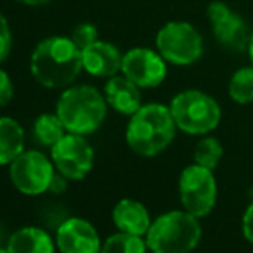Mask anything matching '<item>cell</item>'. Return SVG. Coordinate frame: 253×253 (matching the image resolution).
<instances>
[{"label": "cell", "instance_id": "obj_12", "mask_svg": "<svg viewBox=\"0 0 253 253\" xmlns=\"http://www.w3.org/2000/svg\"><path fill=\"white\" fill-rule=\"evenodd\" d=\"M102 243L93 224L81 217H69L57 227L55 245L60 253H100Z\"/></svg>", "mask_w": 253, "mask_h": 253}, {"label": "cell", "instance_id": "obj_7", "mask_svg": "<svg viewBox=\"0 0 253 253\" xmlns=\"http://www.w3.org/2000/svg\"><path fill=\"white\" fill-rule=\"evenodd\" d=\"M55 172L52 159L38 150H24L9 164L10 183L28 197H38L48 191Z\"/></svg>", "mask_w": 253, "mask_h": 253}, {"label": "cell", "instance_id": "obj_2", "mask_svg": "<svg viewBox=\"0 0 253 253\" xmlns=\"http://www.w3.org/2000/svg\"><path fill=\"white\" fill-rule=\"evenodd\" d=\"M176 129L169 107L147 103L131 116L126 127V141L138 155L155 157L172 143Z\"/></svg>", "mask_w": 253, "mask_h": 253}, {"label": "cell", "instance_id": "obj_8", "mask_svg": "<svg viewBox=\"0 0 253 253\" xmlns=\"http://www.w3.org/2000/svg\"><path fill=\"white\" fill-rule=\"evenodd\" d=\"M179 198L184 210L198 219L212 212L217 200V183L212 170L198 164L186 167L179 176Z\"/></svg>", "mask_w": 253, "mask_h": 253}, {"label": "cell", "instance_id": "obj_16", "mask_svg": "<svg viewBox=\"0 0 253 253\" xmlns=\"http://www.w3.org/2000/svg\"><path fill=\"white\" fill-rule=\"evenodd\" d=\"M5 250L9 253H55L57 245L45 229L24 226L10 234Z\"/></svg>", "mask_w": 253, "mask_h": 253}, {"label": "cell", "instance_id": "obj_30", "mask_svg": "<svg viewBox=\"0 0 253 253\" xmlns=\"http://www.w3.org/2000/svg\"><path fill=\"white\" fill-rule=\"evenodd\" d=\"M0 240H2V234H0Z\"/></svg>", "mask_w": 253, "mask_h": 253}, {"label": "cell", "instance_id": "obj_3", "mask_svg": "<svg viewBox=\"0 0 253 253\" xmlns=\"http://www.w3.org/2000/svg\"><path fill=\"white\" fill-rule=\"evenodd\" d=\"M55 114L67 133L86 136L95 133L105 121L107 100L93 86H73L60 95Z\"/></svg>", "mask_w": 253, "mask_h": 253}, {"label": "cell", "instance_id": "obj_13", "mask_svg": "<svg viewBox=\"0 0 253 253\" xmlns=\"http://www.w3.org/2000/svg\"><path fill=\"white\" fill-rule=\"evenodd\" d=\"M83 69L97 78H112L123 69V55L112 43L97 40L83 50Z\"/></svg>", "mask_w": 253, "mask_h": 253}, {"label": "cell", "instance_id": "obj_22", "mask_svg": "<svg viewBox=\"0 0 253 253\" xmlns=\"http://www.w3.org/2000/svg\"><path fill=\"white\" fill-rule=\"evenodd\" d=\"M71 40H73L74 45L83 52L84 48H88L90 45H93L95 42L98 40V31L93 24H88V23L80 24V26L74 28L73 35H71Z\"/></svg>", "mask_w": 253, "mask_h": 253}, {"label": "cell", "instance_id": "obj_6", "mask_svg": "<svg viewBox=\"0 0 253 253\" xmlns=\"http://www.w3.org/2000/svg\"><path fill=\"white\" fill-rule=\"evenodd\" d=\"M157 52L174 66H190L203 52V40L197 28L184 21H170L159 30L155 38Z\"/></svg>", "mask_w": 253, "mask_h": 253}, {"label": "cell", "instance_id": "obj_20", "mask_svg": "<svg viewBox=\"0 0 253 253\" xmlns=\"http://www.w3.org/2000/svg\"><path fill=\"white\" fill-rule=\"evenodd\" d=\"M229 97L236 103L253 102V66L241 67L229 81Z\"/></svg>", "mask_w": 253, "mask_h": 253}, {"label": "cell", "instance_id": "obj_19", "mask_svg": "<svg viewBox=\"0 0 253 253\" xmlns=\"http://www.w3.org/2000/svg\"><path fill=\"white\" fill-rule=\"evenodd\" d=\"M147 240L143 236L119 231L103 241L100 253H147Z\"/></svg>", "mask_w": 253, "mask_h": 253}, {"label": "cell", "instance_id": "obj_23", "mask_svg": "<svg viewBox=\"0 0 253 253\" xmlns=\"http://www.w3.org/2000/svg\"><path fill=\"white\" fill-rule=\"evenodd\" d=\"M12 47V37H10V30H9V23H7L5 17L0 14V62L7 59Z\"/></svg>", "mask_w": 253, "mask_h": 253}, {"label": "cell", "instance_id": "obj_11", "mask_svg": "<svg viewBox=\"0 0 253 253\" xmlns=\"http://www.w3.org/2000/svg\"><path fill=\"white\" fill-rule=\"evenodd\" d=\"M209 19L213 28V37L222 47L229 50H247L250 33L241 16L231 7L224 2H212L209 7Z\"/></svg>", "mask_w": 253, "mask_h": 253}, {"label": "cell", "instance_id": "obj_21", "mask_svg": "<svg viewBox=\"0 0 253 253\" xmlns=\"http://www.w3.org/2000/svg\"><path fill=\"white\" fill-rule=\"evenodd\" d=\"M222 153L224 150H222L220 141L217 140V138L207 136L197 143L195 152H193V159H195V164L213 170L219 166V160L222 159Z\"/></svg>", "mask_w": 253, "mask_h": 253}, {"label": "cell", "instance_id": "obj_14", "mask_svg": "<svg viewBox=\"0 0 253 253\" xmlns=\"http://www.w3.org/2000/svg\"><path fill=\"white\" fill-rule=\"evenodd\" d=\"M112 220L119 231L136 236H147L152 226L147 207L133 198H123L116 203L112 210Z\"/></svg>", "mask_w": 253, "mask_h": 253}, {"label": "cell", "instance_id": "obj_17", "mask_svg": "<svg viewBox=\"0 0 253 253\" xmlns=\"http://www.w3.org/2000/svg\"><path fill=\"white\" fill-rule=\"evenodd\" d=\"M24 152V131L12 117H0V166H9Z\"/></svg>", "mask_w": 253, "mask_h": 253}, {"label": "cell", "instance_id": "obj_10", "mask_svg": "<svg viewBox=\"0 0 253 253\" xmlns=\"http://www.w3.org/2000/svg\"><path fill=\"white\" fill-rule=\"evenodd\" d=\"M123 74L140 88H155L166 80V59L150 48H131L123 55Z\"/></svg>", "mask_w": 253, "mask_h": 253}, {"label": "cell", "instance_id": "obj_26", "mask_svg": "<svg viewBox=\"0 0 253 253\" xmlns=\"http://www.w3.org/2000/svg\"><path fill=\"white\" fill-rule=\"evenodd\" d=\"M67 177H64L62 174H59V172H55V176H53V179H52V183H50V188H48V191H52V193H55V195H60V193H64V191L67 190Z\"/></svg>", "mask_w": 253, "mask_h": 253}, {"label": "cell", "instance_id": "obj_24", "mask_svg": "<svg viewBox=\"0 0 253 253\" xmlns=\"http://www.w3.org/2000/svg\"><path fill=\"white\" fill-rule=\"evenodd\" d=\"M14 97V84L10 76L3 69H0V107H5Z\"/></svg>", "mask_w": 253, "mask_h": 253}, {"label": "cell", "instance_id": "obj_1", "mask_svg": "<svg viewBox=\"0 0 253 253\" xmlns=\"http://www.w3.org/2000/svg\"><path fill=\"white\" fill-rule=\"evenodd\" d=\"M83 69V52L71 38L52 37L31 53L33 78L45 88H66Z\"/></svg>", "mask_w": 253, "mask_h": 253}, {"label": "cell", "instance_id": "obj_9", "mask_svg": "<svg viewBox=\"0 0 253 253\" xmlns=\"http://www.w3.org/2000/svg\"><path fill=\"white\" fill-rule=\"evenodd\" d=\"M50 150L57 172L69 181L84 179L93 169L95 152L86 138L81 134L66 133Z\"/></svg>", "mask_w": 253, "mask_h": 253}, {"label": "cell", "instance_id": "obj_15", "mask_svg": "<svg viewBox=\"0 0 253 253\" xmlns=\"http://www.w3.org/2000/svg\"><path fill=\"white\" fill-rule=\"evenodd\" d=\"M105 100L116 112L133 116L141 107L140 86L126 76H112L105 84Z\"/></svg>", "mask_w": 253, "mask_h": 253}, {"label": "cell", "instance_id": "obj_25", "mask_svg": "<svg viewBox=\"0 0 253 253\" xmlns=\"http://www.w3.org/2000/svg\"><path fill=\"white\" fill-rule=\"evenodd\" d=\"M243 234L248 241L253 245V203L247 209L243 215Z\"/></svg>", "mask_w": 253, "mask_h": 253}, {"label": "cell", "instance_id": "obj_4", "mask_svg": "<svg viewBox=\"0 0 253 253\" xmlns=\"http://www.w3.org/2000/svg\"><path fill=\"white\" fill-rule=\"evenodd\" d=\"M202 227L198 217L186 210L162 213L147 233V247L152 253H191L200 243Z\"/></svg>", "mask_w": 253, "mask_h": 253}, {"label": "cell", "instance_id": "obj_18", "mask_svg": "<svg viewBox=\"0 0 253 253\" xmlns=\"http://www.w3.org/2000/svg\"><path fill=\"white\" fill-rule=\"evenodd\" d=\"M66 133V127L57 114H42L33 123V138L42 147L52 148Z\"/></svg>", "mask_w": 253, "mask_h": 253}, {"label": "cell", "instance_id": "obj_29", "mask_svg": "<svg viewBox=\"0 0 253 253\" xmlns=\"http://www.w3.org/2000/svg\"><path fill=\"white\" fill-rule=\"evenodd\" d=\"M0 253H9V252H7L5 248H0Z\"/></svg>", "mask_w": 253, "mask_h": 253}, {"label": "cell", "instance_id": "obj_28", "mask_svg": "<svg viewBox=\"0 0 253 253\" xmlns=\"http://www.w3.org/2000/svg\"><path fill=\"white\" fill-rule=\"evenodd\" d=\"M248 55H250V60H252V66H253V31L250 35V42H248Z\"/></svg>", "mask_w": 253, "mask_h": 253}, {"label": "cell", "instance_id": "obj_5", "mask_svg": "<svg viewBox=\"0 0 253 253\" xmlns=\"http://www.w3.org/2000/svg\"><path fill=\"white\" fill-rule=\"evenodd\" d=\"M169 109L176 126L188 134H207L219 126V103L200 90H186L177 93Z\"/></svg>", "mask_w": 253, "mask_h": 253}, {"label": "cell", "instance_id": "obj_27", "mask_svg": "<svg viewBox=\"0 0 253 253\" xmlns=\"http://www.w3.org/2000/svg\"><path fill=\"white\" fill-rule=\"evenodd\" d=\"M17 2L26 3V5H43V3H47L48 0H17Z\"/></svg>", "mask_w": 253, "mask_h": 253}]
</instances>
